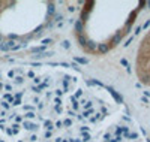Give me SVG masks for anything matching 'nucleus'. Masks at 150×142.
I'll list each match as a JSON object with an SVG mask.
<instances>
[{"label":"nucleus","instance_id":"f257e3e1","mask_svg":"<svg viewBox=\"0 0 150 142\" xmlns=\"http://www.w3.org/2000/svg\"><path fill=\"white\" fill-rule=\"evenodd\" d=\"M0 142H150L129 108L75 70L50 64L0 72Z\"/></svg>","mask_w":150,"mask_h":142},{"label":"nucleus","instance_id":"f03ea898","mask_svg":"<svg viewBox=\"0 0 150 142\" xmlns=\"http://www.w3.org/2000/svg\"><path fill=\"white\" fill-rule=\"evenodd\" d=\"M144 2L84 3L75 25V39L86 54L102 56L129 33Z\"/></svg>","mask_w":150,"mask_h":142},{"label":"nucleus","instance_id":"7ed1b4c3","mask_svg":"<svg viewBox=\"0 0 150 142\" xmlns=\"http://www.w3.org/2000/svg\"><path fill=\"white\" fill-rule=\"evenodd\" d=\"M135 73L143 85L150 88V30L144 34L135 57Z\"/></svg>","mask_w":150,"mask_h":142},{"label":"nucleus","instance_id":"20e7f679","mask_svg":"<svg viewBox=\"0 0 150 142\" xmlns=\"http://www.w3.org/2000/svg\"><path fill=\"white\" fill-rule=\"evenodd\" d=\"M2 5H3V3H0V6H2Z\"/></svg>","mask_w":150,"mask_h":142}]
</instances>
